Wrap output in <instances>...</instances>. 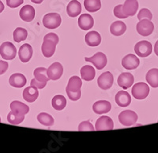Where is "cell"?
<instances>
[{
    "label": "cell",
    "mask_w": 158,
    "mask_h": 153,
    "mask_svg": "<svg viewBox=\"0 0 158 153\" xmlns=\"http://www.w3.org/2000/svg\"><path fill=\"white\" fill-rule=\"evenodd\" d=\"M62 23L61 16L57 13H49L43 18V25L48 29H57Z\"/></svg>",
    "instance_id": "1"
},
{
    "label": "cell",
    "mask_w": 158,
    "mask_h": 153,
    "mask_svg": "<svg viewBox=\"0 0 158 153\" xmlns=\"http://www.w3.org/2000/svg\"><path fill=\"white\" fill-rule=\"evenodd\" d=\"M131 93L136 99H146L149 93V87L144 82H138L132 88Z\"/></svg>",
    "instance_id": "2"
},
{
    "label": "cell",
    "mask_w": 158,
    "mask_h": 153,
    "mask_svg": "<svg viewBox=\"0 0 158 153\" xmlns=\"http://www.w3.org/2000/svg\"><path fill=\"white\" fill-rule=\"evenodd\" d=\"M17 50L10 42H5L0 46V55L5 60H12L16 57Z\"/></svg>",
    "instance_id": "3"
},
{
    "label": "cell",
    "mask_w": 158,
    "mask_h": 153,
    "mask_svg": "<svg viewBox=\"0 0 158 153\" xmlns=\"http://www.w3.org/2000/svg\"><path fill=\"white\" fill-rule=\"evenodd\" d=\"M137 32L142 36H149L154 30V25L149 19H142L137 24Z\"/></svg>",
    "instance_id": "4"
},
{
    "label": "cell",
    "mask_w": 158,
    "mask_h": 153,
    "mask_svg": "<svg viewBox=\"0 0 158 153\" xmlns=\"http://www.w3.org/2000/svg\"><path fill=\"white\" fill-rule=\"evenodd\" d=\"M137 120H138V115L133 111H123L118 115L119 123L125 126H131L135 124Z\"/></svg>",
    "instance_id": "5"
},
{
    "label": "cell",
    "mask_w": 158,
    "mask_h": 153,
    "mask_svg": "<svg viewBox=\"0 0 158 153\" xmlns=\"http://www.w3.org/2000/svg\"><path fill=\"white\" fill-rule=\"evenodd\" d=\"M153 50V46L146 40L138 42L135 46V51L137 55L142 58H146L147 56L150 55Z\"/></svg>",
    "instance_id": "6"
},
{
    "label": "cell",
    "mask_w": 158,
    "mask_h": 153,
    "mask_svg": "<svg viewBox=\"0 0 158 153\" xmlns=\"http://www.w3.org/2000/svg\"><path fill=\"white\" fill-rule=\"evenodd\" d=\"M85 60L86 62H89L92 64H94V66L97 70H102L106 66L108 59L106 55L102 52H97L92 57H85Z\"/></svg>",
    "instance_id": "7"
},
{
    "label": "cell",
    "mask_w": 158,
    "mask_h": 153,
    "mask_svg": "<svg viewBox=\"0 0 158 153\" xmlns=\"http://www.w3.org/2000/svg\"><path fill=\"white\" fill-rule=\"evenodd\" d=\"M113 75L110 72L107 71V72H104L101 74V76L97 79V84L101 89L108 90L113 85Z\"/></svg>",
    "instance_id": "8"
},
{
    "label": "cell",
    "mask_w": 158,
    "mask_h": 153,
    "mask_svg": "<svg viewBox=\"0 0 158 153\" xmlns=\"http://www.w3.org/2000/svg\"><path fill=\"white\" fill-rule=\"evenodd\" d=\"M63 73V67L61 63L54 62L47 70L48 77L50 80L56 81L61 78Z\"/></svg>",
    "instance_id": "9"
},
{
    "label": "cell",
    "mask_w": 158,
    "mask_h": 153,
    "mask_svg": "<svg viewBox=\"0 0 158 153\" xmlns=\"http://www.w3.org/2000/svg\"><path fill=\"white\" fill-rule=\"evenodd\" d=\"M113 121L108 116H101L96 122L95 129L98 131H100V130H113Z\"/></svg>",
    "instance_id": "10"
},
{
    "label": "cell",
    "mask_w": 158,
    "mask_h": 153,
    "mask_svg": "<svg viewBox=\"0 0 158 153\" xmlns=\"http://www.w3.org/2000/svg\"><path fill=\"white\" fill-rule=\"evenodd\" d=\"M139 64H140V60L133 54H127L122 59V66L123 68L129 70L138 68Z\"/></svg>",
    "instance_id": "11"
},
{
    "label": "cell",
    "mask_w": 158,
    "mask_h": 153,
    "mask_svg": "<svg viewBox=\"0 0 158 153\" xmlns=\"http://www.w3.org/2000/svg\"><path fill=\"white\" fill-rule=\"evenodd\" d=\"M56 45L57 43L55 41L49 39H45L44 40L43 43L41 46V50L43 53V55L46 58H50L54 54L56 51Z\"/></svg>",
    "instance_id": "12"
},
{
    "label": "cell",
    "mask_w": 158,
    "mask_h": 153,
    "mask_svg": "<svg viewBox=\"0 0 158 153\" xmlns=\"http://www.w3.org/2000/svg\"><path fill=\"white\" fill-rule=\"evenodd\" d=\"M134 81H135L134 76L131 73L127 72L121 74L117 80L118 85L123 89H127L130 87L132 86Z\"/></svg>",
    "instance_id": "13"
},
{
    "label": "cell",
    "mask_w": 158,
    "mask_h": 153,
    "mask_svg": "<svg viewBox=\"0 0 158 153\" xmlns=\"http://www.w3.org/2000/svg\"><path fill=\"white\" fill-rule=\"evenodd\" d=\"M20 18L26 22H32L35 18L36 11L31 5H25L20 10Z\"/></svg>",
    "instance_id": "14"
},
{
    "label": "cell",
    "mask_w": 158,
    "mask_h": 153,
    "mask_svg": "<svg viewBox=\"0 0 158 153\" xmlns=\"http://www.w3.org/2000/svg\"><path fill=\"white\" fill-rule=\"evenodd\" d=\"M32 54H33V50L29 43L23 44L20 47L19 51H18V56L22 62H28L32 58Z\"/></svg>",
    "instance_id": "15"
},
{
    "label": "cell",
    "mask_w": 158,
    "mask_h": 153,
    "mask_svg": "<svg viewBox=\"0 0 158 153\" xmlns=\"http://www.w3.org/2000/svg\"><path fill=\"white\" fill-rule=\"evenodd\" d=\"M111 104L110 102L107 100H99L97 101L93 105V110L97 115L108 113L111 111Z\"/></svg>",
    "instance_id": "16"
},
{
    "label": "cell",
    "mask_w": 158,
    "mask_h": 153,
    "mask_svg": "<svg viewBox=\"0 0 158 153\" xmlns=\"http://www.w3.org/2000/svg\"><path fill=\"white\" fill-rule=\"evenodd\" d=\"M94 25L93 17L89 14H81L78 18V26L82 30H89Z\"/></svg>",
    "instance_id": "17"
},
{
    "label": "cell",
    "mask_w": 158,
    "mask_h": 153,
    "mask_svg": "<svg viewBox=\"0 0 158 153\" xmlns=\"http://www.w3.org/2000/svg\"><path fill=\"white\" fill-rule=\"evenodd\" d=\"M85 41L89 47H97L101 43V36L96 31L89 32L85 37Z\"/></svg>",
    "instance_id": "18"
},
{
    "label": "cell",
    "mask_w": 158,
    "mask_h": 153,
    "mask_svg": "<svg viewBox=\"0 0 158 153\" xmlns=\"http://www.w3.org/2000/svg\"><path fill=\"white\" fill-rule=\"evenodd\" d=\"M82 81L77 76H73L69 79L68 84L66 88L67 92H77L81 91Z\"/></svg>",
    "instance_id": "19"
},
{
    "label": "cell",
    "mask_w": 158,
    "mask_h": 153,
    "mask_svg": "<svg viewBox=\"0 0 158 153\" xmlns=\"http://www.w3.org/2000/svg\"><path fill=\"white\" fill-rule=\"evenodd\" d=\"M115 103L122 107H125L131 104V96L126 91H119L115 95Z\"/></svg>",
    "instance_id": "20"
},
{
    "label": "cell",
    "mask_w": 158,
    "mask_h": 153,
    "mask_svg": "<svg viewBox=\"0 0 158 153\" xmlns=\"http://www.w3.org/2000/svg\"><path fill=\"white\" fill-rule=\"evenodd\" d=\"M10 109L11 111L18 115H25L29 112V106L17 100L13 101L10 103Z\"/></svg>",
    "instance_id": "21"
},
{
    "label": "cell",
    "mask_w": 158,
    "mask_h": 153,
    "mask_svg": "<svg viewBox=\"0 0 158 153\" xmlns=\"http://www.w3.org/2000/svg\"><path fill=\"white\" fill-rule=\"evenodd\" d=\"M123 9L128 17L134 16L138 10V0H126L123 5Z\"/></svg>",
    "instance_id": "22"
},
{
    "label": "cell",
    "mask_w": 158,
    "mask_h": 153,
    "mask_svg": "<svg viewBox=\"0 0 158 153\" xmlns=\"http://www.w3.org/2000/svg\"><path fill=\"white\" fill-rule=\"evenodd\" d=\"M67 12L69 17L75 18L81 12V5L77 0H72L67 5Z\"/></svg>",
    "instance_id": "23"
},
{
    "label": "cell",
    "mask_w": 158,
    "mask_h": 153,
    "mask_svg": "<svg viewBox=\"0 0 158 153\" xmlns=\"http://www.w3.org/2000/svg\"><path fill=\"white\" fill-rule=\"evenodd\" d=\"M38 95H39L38 88L34 86L27 87L23 91L24 99L29 103H32V102L36 101L38 98Z\"/></svg>",
    "instance_id": "24"
},
{
    "label": "cell",
    "mask_w": 158,
    "mask_h": 153,
    "mask_svg": "<svg viewBox=\"0 0 158 153\" xmlns=\"http://www.w3.org/2000/svg\"><path fill=\"white\" fill-rule=\"evenodd\" d=\"M9 83L15 88H22L26 85V78L22 74H14L10 76Z\"/></svg>",
    "instance_id": "25"
},
{
    "label": "cell",
    "mask_w": 158,
    "mask_h": 153,
    "mask_svg": "<svg viewBox=\"0 0 158 153\" xmlns=\"http://www.w3.org/2000/svg\"><path fill=\"white\" fill-rule=\"evenodd\" d=\"M127 30V25L121 21H117L113 22L110 26V32L113 36H122Z\"/></svg>",
    "instance_id": "26"
},
{
    "label": "cell",
    "mask_w": 158,
    "mask_h": 153,
    "mask_svg": "<svg viewBox=\"0 0 158 153\" xmlns=\"http://www.w3.org/2000/svg\"><path fill=\"white\" fill-rule=\"evenodd\" d=\"M96 72L94 68L92 66H84L81 69V76L83 80L86 81H90L94 80L95 78Z\"/></svg>",
    "instance_id": "27"
},
{
    "label": "cell",
    "mask_w": 158,
    "mask_h": 153,
    "mask_svg": "<svg viewBox=\"0 0 158 153\" xmlns=\"http://www.w3.org/2000/svg\"><path fill=\"white\" fill-rule=\"evenodd\" d=\"M52 105L55 110L62 111L67 106V99L63 95H56L52 99Z\"/></svg>",
    "instance_id": "28"
},
{
    "label": "cell",
    "mask_w": 158,
    "mask_h": 153,
    "mask_svg": "<svg viewBox=\"0 0 158 153\" xmlns=\"http://www.w3.org/2000/svg\"><path fill=\"white\" fill-rule=\"evenodd\" d=\"M146 81L153 88H158V69H151L146 74Z\"/></svg>",
    "instance_id": "29"
},
{
    "label": "cell",
    "mask_w": 158,
    "mask_h": 153,
    "mask_svg": "<svg viewBox=\"0 0 158 153\" xmlns=\"http://www.w3.org/2000/svg\"><path fill=\"white\" fill-rule=\"evenodd\" d=\"M84 6L89 12H97L101 7V0H84Z\"/></svg>",
    "instance_id": "30"
},
{
    "label": "cell",
    "mask_w": 158,
    "mask_h": 153,
    "mask_svg": "<svg viewBox=\"0 0 158 153\" xmlns=\"http://www.w3.org/2000/svg\"><path fill=\"white\" fill-rule=\"evenodd\" d=\"M33 75L35 77V79L40 82L47 83L49 81V78L48 77L47 69L44 67H38L33 72Z\"/></svg>",
    "instance_id": "31"
},
{
    "label": "cell",
    "mask_w": 158,
    "mask_h": 153,
    "mask_svg": "<svg viewBox=\"0 0 158 153\" xmlns=\"http://www.w3.org/2000/svg\"><path fill=\"white\" fill-rule=\"evenodd\" d=\"M37 120L40 123L41 125L46 126H52L54 125V119L52 118V116L51 115L48 113H44V112H42V113H40L37 115Z\"/></svg>",
    "instance_id": "32"
},
{
    "label": "cell",
    "mask_w": 158,
    "mask_h": 153,
    "mask_svg": "<svg viewBox=\"0 0 158 153\" xmlns=\"http://www.w3.org/2000/svg\"><path fill=\"white\" fill-rule=\"evenodd\" d=\"M13 36H14V40L16 43H20L21 41H24L27 39L28 32L25 29L18 27L14 31Z\"/></svg>",
    "instance_id": "33"
},
{
    "label": "cell",
    "mask_w": 158,
    "mask_h": 153,
    "mask_svg": "<svg viewBox=\"0 0 158 153\" xmlns=\"http://www.w3.org/2000/svg\"><path fill=\"white\" fill-rule=\"evenodd\" d=\"M25 119V115H18L10 111L7 115V121L12 125H18L22 123Z\"/></svg>",
    "instance_id": "34"
},
{
    "label": "cell",
    "mask_w": 158,
    "mask_h": 153,
    "mask_svg": "<svg viewBox=\"0 0 158 153\" xmlns=\"http://www.w3.org/2000/svg\"><path fill=\"white\" fill-rule=\"evenodd\" d=\"M152 18H153V14H152L151 11L147 8H142L138 14V19L139 21L142 20V19L151 20Z\"/></svg>",
    "instance_id": "35"
},
{
    "label": "cell",
    "mask_w": 158,
    "mask_h": 153,
    "mask_svg": "<svg viewBox=\"0 0 158 153\" xmlns=\"http://www.w3.org/2000/svg\"><path fill=\"white\" fill-rule=\"evenodd\" d=\"M94 126L91 124L89 121H84L79 124L78 130L79 131H94Z\"/></svg>",
    "instance_id": "36"
},
{
    "label": "cell",
    "mask_w": 158,
    "mask_h": 153,
    "mask_svg": "<svg viewBox=\"0 0 158 153\" xmlns=\"http://www.w3.org/2000/svg\"><path fill=\"white\" fill-rule=\"evenodd\" d=\"M114 15H115L116 18H123V19L128 18L127 15L125 14V13H124L122 4L116 6L114 8Z\"/></svg>",
    "instance_id": "37"
},
{
    "label": "cell",
    "mask_w": 158,
    "mask_h": 153,
    "mask_svg": "<svg viewBox=\"0 0 158 153\" xmlns=\"http://www.w3.org/2000/svg\"><path fill=\"white\" fill-rule=\"evenodd\" d=\"M24 0H6V4L10 8H17L22 5Z\"/></svg>",
    "instance_id": "38"
},
{
    "label": "cell",
    "mask_w": 158,
    "mask_h": 153,
    "mask_svg": "<svg viewBox=\"0 0 158 153\" xmlns=\"http://www.w3.org/2000/svg\"><path fill=\"white\" fill-rule=\"evenodd\" d=\"M46 85H47V83L40 82V81L35 79V78H33L30 82L31 86H34L36 87V88H39V89H42V88H44L45 86H46Z\"/></svg>",
    "instance_id": "39"
},
{
    "label": "cell",
    "mask_w": 158,
    "mask_h": 153,
    "mask_svg": "<svg viewBox=\"0 0 158 153\" xmlns=\"http://www.w3.org/2000/svg\"><path fill=\"white\" fill-rule=\"evenodd\" d=\"M67 95H68L69 99L72 101H77L81 98V91L77 92H67Z\"/></svg>",
    "instance_id": "40"
},
{
    "label": "cell",
    "mask_w": 158,
    "mask_h": 153,
    "mask_svg": "<svg viewBox=\"0 0 158 153\" xmlns=\"http://www.w3.org/2000/svg\"><path fill=\"white\" fill-rule=\"evenodd\" d=\"M45 39H49V40H53V41L56 42L57 44L58 43H59V36H58L56 33H48V34L44 37V40H45Z\"/></svg>",
    "instance_id": "41"
},
{
    "label": "cell",
    "mask_w": 158,
    "mask_h": 153,
    "mask_svg": "<svg viewBox=\"0 0 158 153\" xmlns=\"http://www.w3.org/2000/svg\"><path fill=\"white\" fill-rule=\"evenodd\" d=\"M8 69V63L2 60H0V75L3 74Z\"/></svg>",
    "instance_id": "42"
},
{
    "label": "cell",
    "mask_w": 158,
    "mask_h": 153,
    "mask_svg": "<svg viewBox=\"0 0 158 153\" xmlns=\"http://www.w3.org/2000/svg\"><path fill=\"white\" fill-rule=\"evenodd\" d=\"M154 52H155V54H156V56H158V40L155 43Z\"/></svg>",
    "instance_id": "43"
},
{
    "label": "cell",
    "mask_w": 158,
    "mask_h": 153,
    "mask_svg": "<svg viewBox=\"0 0 158 153\" xmlns=\"http://www.w3.org/2000/svg\"><path fill=\"white\" fill-rule=\"evenodd\" d=\"M44 0H31V2L36 4H40Z\"/></svg>",
    "instance_id": "44"
},
{
    "label": "cell",
    "mask_w": 158,
    "mask_h": 153,
    "mask_svg": "<svg viewBox=\"0 0 158 153\" xmlns=\"http://www.w3.org/2000/svg\"><path fill=\"white\" fill-rule=\"evenodd\" d=\"M4 10V4L2 3V2L0 0V13H2Z\"/></svg>",
    "instance_id": "45"
},
{
    "label": "cell",
    "mask_w": 158,
    "mask_h": 153,
    "mask_svg": "<svg viewBox=\"0 0 158 153\" xmlns=\"http://www.w3.org/2000/svg\"><path fill=\"white\" fill-rule=\"evenodd\" d=\"M0 123H1V119H0Z\"/></svg>",
    "instance_id": "46"
}]
</instances>
